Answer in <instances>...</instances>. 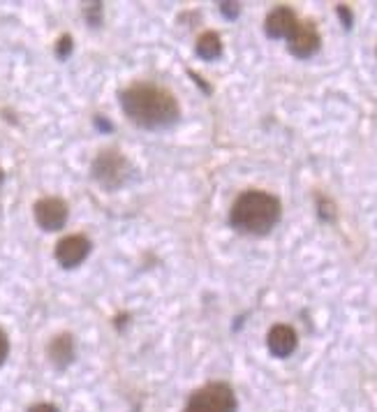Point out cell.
<instances>
[{"label": "cell", "mask_w": 377, "mask_h": 412, "mask_svg": "<svg viewBox=\"0 0 377 412\" xmlns=\"http://www.w3.org/2000/svg\"><path fill=\"white\" fill-rule=\"evenodd\" d=\"M283 216L280 199L273 197L271 192L248 190L234 201L229 211V223L234 230L243 234H268Z\"/></svg>", "instance_id": "7a4b0ae2"}, {"label": "cell", "mask_w": 377, "mask_h": 412, "mask_svg": "<svg viewBox=\"0 0 377 412\" xmlns=\"http://www.w3.org/2000/svg\"><path fill=\"white\" fill-rule=\"evenodd\" d=\"M128 160L116 151H104L93 163V179L106 190L120 188L128 179Z\"/></svg>", "instance_id": "277c9868"}, {"label": "cell", "mask_w": 377, "mask_h": 412, "mask_svg": "<svg viewBox=\"0 0 377 412\" xmlns=\"http://www.w3.org/2000/svg\"><path fill=\"white\" fill-rule=\"evenodd\" d=\"M297 343H299L297 331H294L290 325H276V327H271V331H268V336H266L268 352L278 359L290 357V354L297 350Z\"/></svg>", "instance_id": "ba28073f"}, {"label": "cell", "mask_w": 377, "mask_h": 412, "mask_svg": "<svg viewBox=\"0 0 377 412\" xmlns=\"http://www.w3.org/2000/svg\"><path fill=\"white\" fill-rule=\"evenodd\" d=\"M183 412H236V396L225 382H211L197 389Z\"/></svg>", "instance_id": "3957f363"}, {"label": "cell", "mask_w": 377, "mask_h": 412, "mask_svg": "<svg viewBox=\"0 0 377 412\" xmlns=\"http://www.w3.org/2000/svg\"><path fill=\"white\" fill-rule=\"evenodd\" d=\"M317 208H319V216H322L324 220H333V218H335V206L331 204L329 199L319 197V204H317Z\"/></svg>", "instance_id": "9a60e30c"}, {"label": "cell", "mask_w": 377, "mask_h": 412, "mask_svg": "<svg viewBox=\"0 0 377 412\" xmlns=\"http://www.w3.org/2000/svg\"><path fill=\"white\" fill-rule=\"evenodd\" d=\"M84 17L88 19L93 28H97L102 23V3H93V5H86L84 7Z\"/></svg>", "instance_id": "7c38bea8"}, {"label": "cell", "mask_w": 377, "mask_h": 412, "mask_svg": "<svg viewBox=\"0 0 377 412\" xmlns=\"http://www.w3.org/2000/svg\"><path fill=\"white\" fill-rule=\"evenodd\" d=\"M197 56L202 61H216L223 56V42H220V35L209 30V33L199 35L197 39Z\"/></svg>", "instance_id": "8fae6325"}, {"label": "cell", "mask_w": 377, "mask_h": 412, "mask_svg": "<svg viewBox=\"0 0 377 412\" xmlns=\"http://www.w3.org/2000/svg\"><path fill=\"white\" fill-rule=\"evenodd\" d=\"M335 12H338V17H340L342 28H345V30H350V28H352V23H354V17H352L350 7H347V5H338V7H335Z\"/></svg>", "instance_id": "2e32d148"}, {"label": "cell", "mask_w": 377, "mask_h": 412, "mask_svg": "<svg viewBox=\"0 0 377 412\" xmlns=\"http://www.w3.org/2000/svg\"><path fill=\"white\" fill-rule=\"evenodd\" d=\"M7 354H10V341H7L5 331H0V366L5 363Z\"/></svg>", "instance_id": "e0dca14e"}, {"label": "cell", "mask_w": 377, "mask_h": 412, "mask_svg": "<svg viewBox=\"0 0 377 412\" xmlns=\"http://www.w3.org/2000/svg\"><path fill=\"white\" fill-rule=\"evenodd\" d=\"M319 44H322V39H319V33L313 23H297V28L287 37V49H290L292 56H297V58H310V56H315Z\"/></svg>", "instance_id": "52a82bcc"}, {"label": "cell", "mask_w": 377, "mask_h": 412, "mask_svg": "<svg viewBox=\"0 0 377 412\" xmlns=\"http://www.w3.org/2000/svg\"><path fill=\"white\" fill-rule=\"evenodd\" d=\"M97 125H100L102 130H111V125L106 123V120H102V116H97Z\"/></svg>", "instance_id": "d6986e66"}, {"label": "cell", "mask_w": 377, "mask_h": 412, "mask_svg": "<svg viewBox=\"0 0 377 412\" xmlns=\"http://www.w3.org/2000/svg\"><path fill=\"white\" fill-rule=\"evenodd\" d=\"M88 253H91V241H88L84 234H72V237H65L58 241L56 246V260L65 269H75L81 262L86 260Z\"/></svg>", "instance_id": "8992f818"}, {"label": "cell", "mask_w": 377, "mask_h": 412, "mask_svg": "<svg viewBox=\"0 0 377 412\" xmlns=\"http://www.w3.org/2000/svg\"><path fill=\"white\" fill-rule=\"evenodd\" d=\"M297 14L290 7H276L273 12H268V17L264 21V30L271 39H287L292 35V30L297 28Z\"/></svg>", "instance_id": "9c48e42d"}, {"label": "cell", "mask_w": 377, "mask_h": 412, "mask_svg": "<svg viewBox=\"0 0 377 412\" xmlns=\"http://www.w3.org/2000/svg\"><path fill=\"white\" fill-rule=\"evenodd\" d=\"M49 359L58 368H65L68 363H72V359H75V341H72L70 334H61L54 338L51 345H49Z\"/></svg>", "instance_id": "30bf717a"}, {"label": "cell", "mask_w": 377, "mask_h": 412, "mask_svg": "<svg viewBox=\"0 0 377 412\" xmlns=\"http://www.w3.org/2000/svg\"><path fill=\"white\" fill-rule=\"evenodd\" d=\"M28 412H58V410H56V406H51V403H37V406H32Z\"/></svg>", "instance_id": "ac0fdd59"}, {"label": "cell", "mask_w": 377, "mask_h": 412, "mask_svg": "<svg viewBox=\"0 0 377 412\" xmlns=\"http://www.w3.org/2000/svg\"><path fill=\"white\" fill-rule=\"evenodd\" d=\"M120 107L135 125L146 130H162L181 118V109L174 95L151 84H137L123 91Z\"/></svg>", "instance_id": "6da1fadb"}, {"label": "cell", "mask_w": 377, "mask_h": 412, "mask_svg": "<svg viewBox=\"0 0 377 412\" xmlns=\"http://www.w3.org/2000/svg\"><path fill=\"white\" fill-rule=\"evenodd\" d=\"M3 179H5V172H3V167H0V183H3Z\"/></svg>", "instance_id": "ffe728a7"}, {"label": "cell", "mask_w": 377, "mask_h": 412, "mask_svg": "<svg viewBox=\"0 0 377 412\" xmlns=\"http://www.w3.org/2000/svg\"><path fill=\"white\" fill-rule=\"evenodd\" d=\"M70 54H72V37L70 35H63L58 39V46H56V56H58L61 61H65Z\"/></svg>", "instance_id": "4fadbf2b"}, {"label": "cell", "mask_w": 377, "mask_h": 412, "mask_svg": "<svg viewBox=\"0 0 377 412\" xmlns=\"http://www.w3.org/2000/svg\"><path fill=\"white\" fill-rule=\"evenodd\" d=\"M220 12H223L225 19L234 21L241 14V5L239 3H220Z\"/></svg>", "instance_id": "5bb4252c"}, {"label": "cell", "mask_w": 377, "mask_h": 412, "mask_svg": "<svg viewBox=\"0 0 377 412\" xmlns=\"http://www.w3.org/2000/svg\"><path fill=\"white\" fill-rule=\"evenodd\" d=\"M35 220L47 232H58L68 223V204L58 197H44L35 204Z\"/></svg>", "instance_id": "5b68a950"}]
</instances>
